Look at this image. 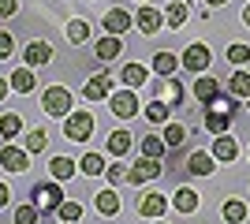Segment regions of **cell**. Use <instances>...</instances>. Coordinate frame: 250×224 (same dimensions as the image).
Segmentation results:
<instances>
[{
    "label": "cell",
    "instance_id": "1",
    "mask_svg": "<svg viewBox=\"0 0 250 224\" xmlns=\"http://www.w3.org/2000/svg\"><path fill=\"white\" fill-rule=\"evenodd\" d=\"M30 202L42 209V217H45V213H56V209H60V202H63V187H60V180L34 183V187H30Z\"/></svg>",
    "mask_w": 250,
    "mask_h": 224
},
{
    "label": "cell",
    "instance_id": "2",
    "mask_svg": "<svg viewBox=\"0 0 250 224\" xmlns=\"http://www.w3.org/2000/svg\"><path fill=\"white\" fill-rule=\"evenodd\" d=\"M94 127H97L94 116H90V112H83V108H71V112L63 116V135H67L71 142H86L90 135H94Z\"/></svg>",
    "mask_w": 250,
    "mask_h": 224
},
{
    "label": "cell",
    "instance_id": "3",
    "mask_svg": "<svg viewBox=\"0 0 250 224\" xmlns=\"http://www.w3.org/2000/svg\"><path fill=\"white\" fill-rule=\"evenodd\" d=\"M108 108H112L116 120H135L138 116V97L131 86H124V90H112L108 94Z\"/></svg>",
    "mask_w": 250,
    "mask_h": 224
},
{
    "label": "cell",
    "instance_id": "4",
    "mask_svg": "<svg viewBox=\"0 0 250 224\" xmlns=\"http://www.w3.org/2000/svg\"><path fill=\"white\" fill-rule=\"evenodd\" d=\"M71 90H67V86H49V90H45L42 94V108L45 112H49V116H67V112H71Z\"/></svg>",
    "mask_w": 250,
    "mask_h": 224
},
{
    "label": "cell",
    "instance_id": "5",
    "mask_svg": "<svg viewBox=\"0 0 250 224\" xmlns=\"http://www.w3.org/2000/svg\"><path fill=\"white\" fill-rule=\"evenodd\" d=\"M161 172H165V161H161V157H146V153H142V157L131 164V183H135V187H142V183L157 180Z\"/></svg>",
    "mask_w": 250,
    "mask_h": 224
},
{
    "label": "cell",
    "instance_id": "6",
    "mask_svg": "<svg viewBox=\"0 0 250 224\" xmlns=\"http://www.w3.org/2000/svg\"><path fill=\"white\" fill-rule=\"evenodd\" d=\"M209 60H213V53H209L202 41H194V45H187V53L179 56V67H187V71L202 75V71L209 67Z\"/></svg>",
    "mask_w": 250,
    "mask_h": 224
},
{
    "label": "cell",
    "instance_id": "7",
    "mask_svg": "<svg viewBox=\"0 0 250 224\" xmlns=\"http://www.w3.org/2000/svg\"><path fill=\"white\" fill-rule=\"evenodd\" d=\"M0 168H4V172H26V168H30V153L8 142V146L0 149Z\"/></svg>",
    "mask_w": 250,
    "mask_h": 224
},
{
    "label": "cell",
    "instance_id": "8",
    "mask_svg": "<svg viewBox=\"0 0 250 224\" xmlns=\"http://www.w3.org/2000/svg\"><path fill=\"white\" fill-rule=\"evenodd\" d=\"M138 213L149 217V221H161V217L168 213V198H165V194H157V191L142 194V202H138Z\"/></svg>",
    "mask_w": 250,
    "mask_h": 224
},
{
    "label": "cell",
    "instance_id": "9",
    "mask_svg": "<svg viewBox=\"0 0 250 224\" xmlns=\"http://www.w3.org/2000/svg\"><path fill=\"white\" fill-rule=\"evenodd\" d=\"M101 26H104V34H116V38H120V34L131 30V11H127V8H112L101 19Z\"/></svg>",
    "mask_w": 250,
    "mask_h": 224
},
{
    "label": "cell",
    "instance_id": "10",
    "mask_svg": "<svg viewBox=\"0 0 250 224\" xmlns=\"http://www.w3.org/2000/svg\"><path fill=\"white\" fill-rule=\"evenodd\" d=\"M22 60H26V67H45L52 60V45L49 41H30L22 49Z\"/></svg>",
    "mask_w": 250,
    "mask_h": 224
},
{
    "label": "cell",
    "instance_id": "11",
    "mask_svg": "<svg viewBox=\"0 0 250 224\" xmlns=\"http://www.w3.org/2000/svg\"><path fill=\"white\" fill-rule=\"evenodd\" d=\"M187 168L190 176H213V168H217V157L209 153V149H194L187 157Z\"/></svg>",
    "mask_w": 250,
    "mask_h": 224
},
{
    "label": "cell",
    "instance_id": "12",
    "mask_svg": "<svg viewBox=\"0 0 250 224\" xmlns=\"http://www.w3.org/2000/svg\"><path fill=\"white\" fill-rule=\"evenodd\" d=\"M157 97H161V101H168L172 108L183 105V82H179L176 75H168L165 82H157Z\"/></svg>",
    "mask_w": 250,
    "mask_h": 224
},
{
    "label": "cell",
    "instance_id": "13",
    "mask_svg": "<svg viewBox=\"0 0 250 224\" xmlns=\"http://www.w3.org/2000/svg\"><path fill=\"white\" fill-rule=\"evenodd\" d=\"M161 22H165V15H161L157 8H138V15H135V26L146 34V38L161 30Z\"/></svg>",
    "mask_w": 250,
    "mask_h": 224
},
{
    "label": "cell",
    "instance_id": "14",
    "mask_svg": "<svg viewBox=\"0 0 250 224\" xmlns=\"http://www.w3.org/2000/svg\"><path fill=\"white\" fill-rule=\"evenodd\" d=\"M108 94H112V79H108L104 71L83 86V97H86V101H101V97H108Z\"/></svg>",
    "mask_w": 250,
    "mask_h": 224
},
{
    "label": "cell",
    "instance_id": "15",
    "mask_svg": "<svg viewBox=\"0 0 250 224\" xmlns=\"http://www.w3.org/2000/svg\"><path fill=\"white\" fill-rule=\"evenodd\" d=\"M209 153H213L220 164H228V161L239 157V146H235V139H231V135H217V142H213V149H209Z\"/></svg>",
    "mask_w": 250,
    "mask_h": 224
},
{
    "label": "cell",
    "instance_id": "16",
    "mask_svg": "<svg viewBox=\"0 0 250 224\" xmlns=\"http://www.w3.org/2000/svg\"><path fill=\"white\" fill-rule=\"evenodd\" d=\"M120 49H124V41H120L116 34H108V38H97L94 56L101 60V64H108V60H116V56H120Z\"/></svg>",
    "mask_w": 250,
    "mask_h": 224
},
{
    "label": "cell",
    "instance_id": "17",
    "mask_svg": "<svg viewBox=\"0 0 250 224\" xmlns=\"http://www.w3.org/2000/svg\"><path fill=\"white\" fill-rule=\"evenodd\" d=\"M194 97H198L202 105L209 108V105H213V101L220 97V82H217V79H209V75H202L198 82H194Z\"/></svg>",
    "mask_w": 250,
    "mask_h": 224
},
{
    "label": "cell",
    "instance_id": "18",
    "mask_svg": "<svg viewBox=\"0 0 250 224\" xmlns=\"http://www.w3.org/2000/svg\"><path fill=\"white\" fill-rule=\"evenodd\" d=\"M94 205H97V213H101V217H116V213H120V194H116L112 187H104V191H97Z\"/></svg>",
    "mask_w": 250,
    "mask_h": 224
},
{
    "label": "cell",
    "instance_id": "19",
    "mask_svg": "<svg viewBox=\"0 0 250 224\" xmlns=\"http://www.w3.org/2000/svg\"><path fill=\"white\" fill-rule=\"evenodd\" d=\"M49 172H52V180H71L75 172H79V161H71V157H52L49 161Z\"/></svg>",
    "mask_w": 250,
    "mask_h": 224
},
{
    "label": "cell",
    "instance_id": "20",
    "mask_svg": "<svg viewBox=\"0 0 250 224\" xmlns=\"http://www.w3.org/2000/svg\"><path fill=\"white\" fill-rule=\"evenodd\" d=\"M131 131L127 127H120V131H112V135H108V153H112V157H124V153H131Z\"/></svg>",
    "mask_w": 250,
    "mask_h": 224
},
{
    "label": "cell",
    "instance_id": "21",
    "mask_svg": "<svg viewBox=\"0 0 250 224\" xmlns=\"http://www.w3.org/2000/svg\"><path fill=\"white\" fill-rule=\"evenodd\" d=\"M176 209L183 217H190L194 209H198V191H194V187H179L176 191Z\"/></svg>",
    "mask_w": 250,
    "mask_h": 224
},
{
    "label": "cell",
    "instance_id": "22",
    "mask_svg": "<svg viewBox=\"0 0 250 224\" xmlns=\"http://www.w3.org/2000/svg\"><path fill=\"white\" fill-rule=\"evenodd\" d=\"M120 82H124V86H131V90H138V86L146 82V67L131 60L127 67H120Z\"/></svg>",
    "mask_w": 250,
    "mask_h": 224
},
{
    "label": "cell",
    "instance_id": "23",
    "mask_svg": "<svg viewBox=\"0 0 250 224\" xmlns=\"http://www.w3.org/2000/svg\"><path fill=\"white\" fill-rule=\"evenodd\" d=\"M228 127H231L228 112H220V108H209V112H206V131H213V135H228Z\"/></svg>",
    "mask_w": 250,
    "mask_h": 224
},
{
    "label": "cell",
    "instance_id": "24",
    "mask_svg": "<svg viewBox=\"0 0 250 224\" xmlns=\"http://www.w3.org/2000/svg\"><path fill=\"white\" fill-rule=\"evenodd\" d=\"M153 71H157V79L176 75V71H179V56H172V53H157V56H153Z\"/></svg>",
    "mask_w": 250,
    "mask_h": 224
},
{
    "label": "cell",
    "instance_id": "25",
    "mask_svg": "<svg viewBox=\"0 0 250 224\" xmlns=\"http://www.w3.org/2000/svg\"><path fill=\"white\" fill-rule=\"evenodd\" d=\"M34 82H38V79H34V67H19V71H11V90H15V94H30Z\"/></svg>",
    "mask_w": 250,
    "mask_h": 224
},
{
    "label": "cell",
    "instance_id": "26",
    "mask_svg": "<svg viewBox=\"0 0 250 224\" xmlns=\"http://www.w3.org/2000/svg\"><path fill=\"white\" fill-rule=\"evenodd\" d=\"M165 22L172 26V30H179V26L187 22V4H183V0H176V4H165Z\"/></svg>",
    "mask_w": 250,
    "mask_h": 224
},
{
    "label": "cell",
    "instance_id": "27",
    "mask_svg": "<svg viewBox=\"0 0 250 224\" xmlns=\"http://www.w3.org/2000/svg\"><path fill=\"white\" fill-rule=\"evenodd\" d=\"M19 131H22V116H15V112H4V116H0V139L4 142H11Z\"/></svg>",
    "mask_w": 250,
    "mask_h": 224
},
{
    "label": "cell",
    "instance_id": "28",
    "mask_svg": "<svg viewBox=\"0 0 250 224\" xmlns=\"http://www.w3.org/2000/svg\"><path fill=\"white\" fill-rule=\"evenodd\" d=\"M104 168H108V164H104L101 153H83V161H79V172H83V176H101Z\"/></svg>",
    "mask_w": 250,
    "mask_h": 224
},
{
    "label": "cell",
    "instance_id": "29",
    "mask_svg": "<svg viewBox=\"0 0 250 224\" xmlns=\"http://www.w3.org/2000/svg\"><path fill=\"white\" fill-rule=\"evenodd\" d=\"M168 112H172V105L161 101V97H153V101L146 105V120L149 123H168Z\"/></svg>",
    "mask_w": 250,
    "mask_h": 224
},
{
    "label": "cell",
    "instance_id": "30",
    "mask_svg": "<svg viewBox=\"0 0 250 224\" xmlns=\"http://www.w3.org/2000/svg\"><path fill=\"white\" fill-rule=\"evenodd\" d=\"M220 217L228 224H243L247 221V205L239 202V198H231V202H224V209H220Z\"/></svg>",
    "mask_w": 250,
    "mask_h": 224
},
{
    "label": "cell",
    "instance_id": "31",
    "mask_svg": "<svg viewBox=\"0 0 250 224\" xmlns=\"http://www.w3.org/2000/svg\"><path fill=\"white\" fill-rule=\"evenodd\" d=\"M228 90L239 97V101H243V97H250V71H235L228 79Z\"/></svg>",
    "mask_w": 250,
    "mask_h": 224
},
{
    "label": "cell",
    "instance_id": "32",
    "mask_svg": "<svg viewBox=\"0 0 250 224\" xmlns=\"http://www.w3.org/2000/svg\"><path fill=\"white\" fill-rule=\"evenodd\" d=\"M86 38H90V22H86V19H71V22H67V41H71V45H83Z\"/></svg>",
    "mask_w": 250,
    "mask_h": 224
},
{
    "label": "cell",
    "instance_id": "33",
    "mask_svg": "<svg viewBox=\"0 0 250 224\" xmlns=\"http://www.w3.org/2000/svg\"><path fill=\"white\" fill-rule=\"evenodd\" d=\"M183 142H187V127H183V123H165V146L176 149V146H183Z\"/></svg>",
    "mask_w": 250,
    "mask_h": 224
},
{
    "label": "cell",
    "instance_id": "34",
    "mask_svg": "<svg viewBox=\"0 0 250 224\" xmlns=\"http://www.w3.org/2000/svg\"><path fill=\"white\" fill-rule=\"evenodd\" d=\"M45 146H49V135H45L42 127H34V131H26V153H42Z\"/></svg>",
    "mask_w": 250,
    "mask_h": 224
},
{
    "label": "cell",
    "instance_id": "35",
    "mask_svg": "<svg viewBox=\"0 0 250 224\" xmlns=\"http://www.w3.org/2000/svg\"><path fill=\"white\" fill-rule=\"evenodd\" d=\"M56 217H60L63 224H75L79 217H83V205H79V202H67V198H63L60 209H56Z\"/></svg>",
    "mask_w": 250,
    "mask_h": 224
},
{
    "label": "cell",
    "instance_id": "36",
    "mask_svg": "<svg viewBox=\"0 0 250 224\" xmlns=\"http://www.w3.org/2000/svg\"><path fill=\"white\" fill-rule=\"evenodd\" d=\"M38 221H42V209H38L34 202H26V205L15 209V224H38Z\"/></svg>",
    "mask_w": 250,
    "mask_h": 224
},
{
    "label": "cell",
    "instance_id": "37",
    "mask_svg": "<svg viewBox=\"0 0 250 224\" xmlns=\"http://www.w3.org/2000/svg\"><path fill=\"white\" fill-rule=\"evenodd\" d=\"M165 139H161V135H149V139H142V153H146V157H165Z\"/></svg>",
    "mask_w": 250,
    "mask_h": 224
},
{
    "label": "cell",
    "instance_id": "38",
    "mask_svg": "<svg viewBox=\"0 0 250 224\" xmlns=\"http://www.w3.org/2000/svg\"><path fill=\"white\" fill-rule=\"evenodd\" d=\"M104 180L116 187V183H127V180H131V172H127L124 164H108V168H104Z\"/></svg>",
    "mask_w": 250,
    "mask_h": 224
},
{
    "label": "cell",
    "instance_id": "39",
    "mask_svg": "<svg viewBox=\"0 0 250 224\" xmlns=\"http://www.w3.org/2000/svg\"><path fill=\"white\" fill-rule=\"evenodd\" d=\"M228 60H231V64H250V45H231Z\"/></svg>",
    "mask_w": 250,
    "mask_h": 224
},
{
    "label": "cell",
    "instance_id": "40",
    "mask_svg": "<svg viewBox=\"0 0 250 224\" xmlns=\"http://www.w3.org/2000/svg\"><path fill=\"white\" fill-rule=\"evenodd\" d=\"M11 53H15V38L0 30V60H11Z\"/></svg>",
    "mask_w": 250,
    "mask_h": 224
},
{
    "label": "cell",
    "instance_id": "41",
    "mask_svg": "<svg viewBox=\"0 0 250 224\" xmlns=\"http://www.w3.org/2000/svg\"><path fill=\"white\" fill-rule=\"evenodd\" d=\"M19 11V0H0V19H11Z\"/></svg>",
    "mask_w": 250,
    "mask_h": 224
},
{
    "label": "cell",
    "instance_id": "42",
    "mask_svg": "<svg viewBox=\"0 0 250 224\" xmlns=\"http://www.w3.org/2000/svg\"><path fill=\"white\" fill-rule=\"evenodd\" d=\"M11 202V191H8V187H4V183H0V209H4V205H8Z\"/></svg>",
    "mask_w": 250,
    "mask_h": 224
},
{
    "label": "cell",
    "instance_id": "43",
    "mask_svg": "<svg viewBox=\"0 0 250 224\" xmlns=\"http://www.w3.org/2000/svg\"><path fill=\"white\" fill-rule=\"evenodd\" d=\"M8 90H11V82H8V79H0V101L8 97Z\"/></svg>",
    "mask_w": 250,
    "mask_h": 224
},
{
    "label": "cell",
    "instance_id": "44",
    "mask_svg": "<svg viewBox=\"0 0 250 224\" xmlns=\"http://www.w3.org/2000/svg\"><path fill=\"white\" fill-rule=\"evenodd\" d=\"M206 4H209V8H220V4H224V0H206Z\"/></svg>",
    "mask_w": 250,
    "mask_h": 224
},
{
    "label": "cell",
    "instance_id": "45",
    "mask_svg": "<svg viewBox=\"0 0 250 224\" xmlns=\"http://www.w3.org/2000/svg\"><path fill=\"white\" fill-rule=\"evenodd\" d=\"M243 22H247V26H250V8H247V11H243Z\"/></svg>",
    "mask_w": 250,
    "mask_h": 224
},
{
    "label": "cell",
    "instance_id": "46",
    "mask_svg": "<svg viewBox=\"0 0 250 224\" xmlns=\"http://www.w3.org/2000/svg\"><path fill=\"white\" fill-rule=\"evenodd\" d=\"M153 224H168V221H153Z\"/></svg>",
    "mask_w": 250,
    "mask_h": 224
},
{
    "label": "cell",
    "instance_id": "47",
    "mask_svg": "<svg viewBox=\"0 0 250 224\" xmlns=\"http://www.w3.org/2000/svg\"><path fill=\"white\" fill-rule=\"evenodd\" d=\"M183 4H194V0H183Z\"/></svg>",
    "mask_w": 250,
    "mask_h": 224
},
{
    "label": "cell",
    "instance_id": "48",
    "mask_svg": "<svg viewBox=\"0 0 250 224\" xmlns=\"http://www.w3.org/2000/svg\"><path fill=\"white\" fill-rule=\"evenodd\" d=\"M247 108H250V97H247Z\"/></svg>",
    "mask_w": 250,
    "mask_h": 224
}]
</instances>
